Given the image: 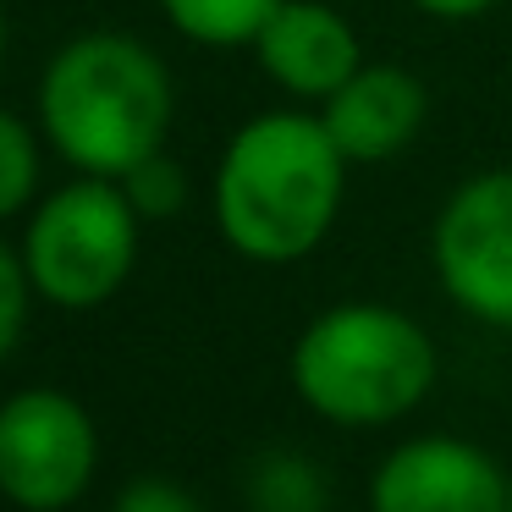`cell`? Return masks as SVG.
I'll use <instances>...</instances> for the list:
<instances>
[{"label": "cell", "instance_id": "obj_1", "mask_svg": "<svg viewBox=\"0 0 512 512\" xmlns=\"http://www.w3.org/2000/svg\"><path fill=\"white\" fill-rule=\"evenodd\" d=\"M342 182L347 155L320 116L270 111L226 144L215 171V226L254 265H292L336 226Z\"/></svg>", "mask_w": 512, "mask_h": 512}, {"label": "cell", "instance_id": "obj_2", "mask_svg": "<svg viewBox=\"0 0 512 512\" xmlns=\"http://www.w3.org/2000/svg\"><path fill=\"white\" fill-rule=\"evenodd\" d=\"M45 138L83 177L122 182L160 155L171 127V78L155 50L127 34H83L39 83Z\"/></svg>", "mask_w": 512, "mask_h": 512}, {"label": "cell", "instance_id": "obj_3", "mask_svg": "<svg viewBox=\"0 0 512 512\" xmlns=\"http://www.w3.org/2000/svg\"><path fill=\"white\" fill-rule=\"evenodd\" d=\"M292 391L336 430L397 424L435 391V342L391 303H336L292 342Z\"/></svg>", "mask_w": 512, "mask_h": 512}, {"label": "cell", "instance_id": "obj_4", "mask_svg": "<svg viewBox=\"0 0 512 512\" xmlns=\"http://www.w3.org/2000/svg\"><path fill=\"white\" fill-rule=\"evenodd\" d=\"M138 226L144 215L133 210L122 182L83 177L50 193L23 237V270L34 281V298L72 314L111 303L138 265Z\"/></svg>", "mask_w": 512, "mask_h": 512}, {"label": "cell", "instance_id": "obj_5", "mask_svg": "<svg viewBox=\"0 0 512 512\" xmlns=\"http://www.w3.org/2000/svg\"><path fill=\"white\" fill-rule=\"evenodd\" d=\"M100 424L72 391L23 386L0 397V501L17 512H67L94 490Z\"/></svg>", "mask_w": 512, "mask_h": 512}, {"label": "cell", "instance_id": "obj_6", "mask_svg": "<svg viewBox=\"0 0 512 512\" xmlns=\"http://www.w3.org/2000/svg\"><path fill=\"white\" fill-rule=\"evenodd\" d=\"M441 292L479 325L512 331V171L463 182L430 237Z\"/></svg>", "mask_w": 512, "mask_h": 512}, {"label": "cell", "instance_id": "obj_7", "mask_svg": "<svg viewBox=\"0 0 512 512\" xmlns=\"http://www.w3.org/2000/svg\"><path fill=\"white\" fill-rule=\"evenodd\" d=\"M512 468L468 435H408L369 474V512H507Z\"/></svg>", "mask_w": 512, "mask_h": 512}, {"label": "cell", "instance_id": "obj_8", "mask_svg": "<svg viewBox=\"0 0 512 512\" xmlns=\"http://www.w3.org/2000/svg\"><path fill=\"white\" fill-rule=\"evenodd\" d=\"M259 67L292 94L309 100H331L347 78L358 72V39L331 6L314 0H281V12L265 23V34L254 39Z\"/></svg>", "mask_w": 512, "mask_h": 512}, {"label": "cell", "instance_id": "obj_9", "mask_svg": "<svg viewBox=\"0 0 512 512\" xmlns=\"http://www.w3.org/2000/svg\"><path fill=\"white\" fill-rule=\"evenodd\" d=\"M325 133L347 160H391L424 122V89L402 67H358L325 100Z\"/></svg>", "mask_w": 512, "mask_h": 512}, {"label": "cell", "instance_id": "obj_10", "mask_svg": "<svg viewBox=\"0 0 512 512\" xmlns=\"http://www.w3.org/2000/svg\"><path fill=\"white\" fill-rule=\"evenodd\" d=\"M166 17L199 45H254L281 0H160Z\"/></svg>", "mask_w": 512, "mask_h": 512}, {"label": "cell", "instance_id": "obj_11", "mask_svg": "<svg viewBox=\"0 0 512 512\" xmlns=\"http://www.w3.org/2000/svg\"><path fill=\"white\" fill-rule=\"evenodd\" d=\"M39 188V149L34 133L12 111H0V221L17 215Z\"/></svg>", "mask_w": 512, "mask_h": 512}, {"label": "cell", "instance_id": "obj_12", "mask_svg": "<svg viewBox=\"0 0 512 512\" xmlns=\"http://www.w3.org/2000/svg\"><path fill=\"white\" fill-rule=\"evenodd\" d=\"M127 199H133V210L144 215V221H166V215L182 210V199H188V182H182V166L166 155L144 160V166L133 171V177H122Z\"/></svg>", "mask_w": 512, "mask_h": 512}, {"label": "cell", "instance_id": "obj_13", "mask_svg": "<svg viewBox=\"0 0 512 512\" xmlns=\"http://www.w3.org/2000/svg\"><path fill=\"white\" fill-rule=\"evenodd\" d=\"M28 298H34V281H28V270H23V254L0 243V364H6L12 347L23 342Z\"/></svg>", "mask_w": 512, "mask_h": 512}, {"label": "cell", "instance_id": "obj_14", "mask_svg": "<svg viewBox=\"0 0 512 512\" xmlns=\"http://www.w3.org/2000/svg\"><path fill=\"white\" fill-rule=\"evenodd\" d=\"M111 512H204V501L166 474H138L116 490Z\"/></svg>", "mask_w": 512, "mask_h": 512}, {"label": "cell", "instance_id": "obj_15", "mask_svg": "<svg viewBox=\"0 0 512 512\" xmlns=\"http://www.w3.org/2000/svg\"><path fill=\"white\" fill-rule=\"evenodd\" d=\"M413 6H424L430 17H479V12H490L496 0H413Z\"/></svg>", "mask_w": 512, "mask_h": 512}, {"label": "cell", "instance_id": "obj_16", "mask_svg": "<svg viewBox=\"0 0 512 512\" xmlns=\"http://www.w3.org/2000/svg\"><path fill=\"white\" fill-rule=\"evenodd\" d=\"M0 39H6V17H0Z\"/></svg>", "mask_w": 512, "mask_h": 512}, {"label": "cell", "instance_id": "obj_17", "mask_svg": "<svg viewBox=\"0 0 512 512\" xmlns=\"http://www.w3.org/2000/svg\"><path fill=\"white\" fill-rule=\"evenodd\" d=\"M507 512H512V490H507Z\"/></svg>", "mask_w": 512, "mask_h": 512}]
</instances>
